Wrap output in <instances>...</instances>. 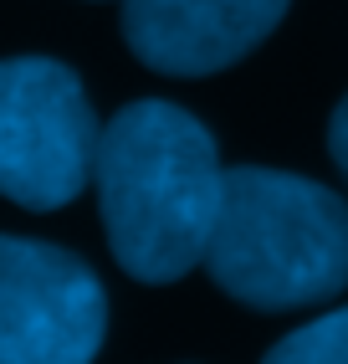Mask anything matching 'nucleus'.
I'll use <instances>...</instances> for the list:
<instances>
[{
    "label": "nucleus",
    "mask_w": 348,
    "mask_h": 364,
    "mask_svg": "<svg viewBox=\"0 0 348 364\" xmlns=\"http://www.w3.org/2000/svg\"><path fill=\"white\" fill-rule=\"evenodd\" d=\"M97 210L118 267L138 282H180L205 262L226 164L210 129L180 103L138 98L97 134Z\"/></svg>",
    "instance_id": "obj_1"
},
{
    "label": "nucleus",
    "mask_w": 348,
    "mask_h": 364,
    "mask_svg": "<svg viewBox=\"0 0 348 364\" xmlns=\"http://www.w3.org/2000/svg\"><path fill=\"white\" fill-rule=\"evenodd\" d=\"M220 293L246 308H308L348 287V200L292 169L236 164L205 247Z\"/></svg>",
    "instance_id": "obj_2"
},
{
    "label": "nucleus",
    "mask_w": 348,
    "mask_h": 364,
    "mask_svg": "<svg viewBox=\"0 0 348 364\" xmlns=\"http://www.w3.org/2000/svg\"><path fill=\"white\" fill-rule=\"evenodd\" d=\"M271 364H348V308H333V313H322V318L303 323V328H292L277 349L266 354Z\"/></svg>",
    "instance_id": "obj_6"
},
{
    "label": "nucleus",
    "mask_w": 348,
    "mask_h": 364,
    "mask_svg": "<svg viewBox=\"0 0 348 364\" xmlns=\"http://www.w3.org/2000/svg\"><path fill=\"white\" fill-rule=\"evenodd\" d=\"M292 0H123V41L164 77H210L277 31Z\"/></svg>",
    "instance_id": "obj_5"
},
{
    "label": "nucleus",
    "mask_w": 348,
    "mask_h": 364,
    "mask_svg": "<svg viewBox=\"0 0 348 364\" xmlns=\"http://www.w3.org/2000/svg\"><path fill=\"white\" fill-rule=\"evenodd\" d=\"M103 333L108 298L77 252L0 236V364H87Z\"/></svg>",
    "instance_id": "obj_4"
},
{
    "label": "nucleus",
    "mask_w": 348,
    "mask_h": 364,
    "mask_svg": "<svg viewBox=\"0 0 348 364\" xmlns=\"http://www.w3.org/2000/svg\"><path fill=\"white\" fill-rule=\"evenodd\" d=\"M328 154H333V164L343 169V180H348V98L328 118Z\"/></svg>",
    "instance_id": "obj_7"
},
{
    "label": "nucleus",
    "mask_w": 348,
    "mask_h": 364,
    "mask_svg": "<svg viewBox=\"0 0 348 364\" xmlns=\"http://www.w3.org/2000/svg\"><path fill=\"white\" fill-rule=\"evenodd\" d=\"M97 113L82 77L57 57L0 62V196L26 210H62L87 190Z\"/></svg>",
    "instance_id": "obj_3"
}]
</instances>
